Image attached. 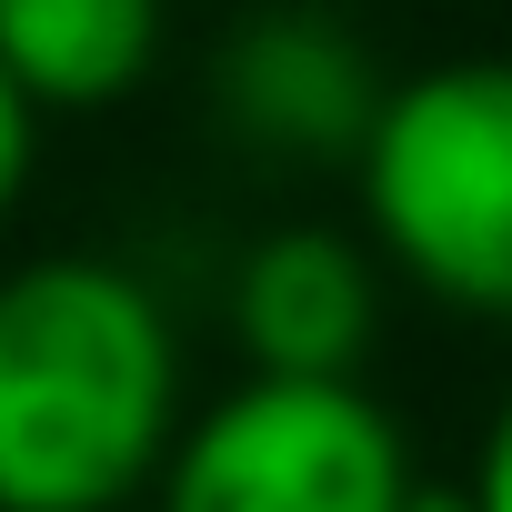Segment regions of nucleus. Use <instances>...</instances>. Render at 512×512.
Segmentation results:
<instances>
[{
  "mask_svg": "<svg viewBox=\"0 0 512 512\" xmlns=\"http://www.w3.org/2000/svg\"><path fill=\"white\" fill-rule=\"evenodd\" d=\"M392 81L332 11H262L211 61V111L231 141L272 161H362Z\"/></svg>",
  "mask_w": 512,
  "mask_h": 512,
  "instance_id": "4",
  "label": "nucleus"
},
{
  "mask_svg": "<svg viewBox=\"0 0 512 512\" xmlns=\"http://www.w3.org/2000/svg\"><path fill=\"white\" fill-rule=\"evenodd\" d=\"M382 322V272L352 231L282 221L231 272V332L262 382H352Z\"/></svg>",
  "mask_w": 512,
  "mask_h": 512,
  "instance_id": "5",
  "label": "nucleus"
},
{
  "mask_svg": "<svg viewBox=\"0 0 512 512\" xmlns=\"http://www.w3.org/2000/svg\"><path fill=\"white\" fill-rule=\"evenodd\" d=\"M352 171L372 251H392L402 282L512 322V61H432L392 81Z\"/></svg>",
  "mask_w": 512,
  "mask_h": 512,
  "instance_id": "2",
  "label": "nucleus"
},
{
  "mask_svg": "<svg viewBox=\"0 0 512 512\" xmlns=\"http://www.w3.org/2000/svg\"><path fill=\"white\" fill-rule=\"evenodd\" d=\"M402 512H482V492H472V482H412Z\"/></svg>",
  "mask_w": 512,
  "mask_h": 512,
  "instance_id": "9",
  "label": "nucleus"
},
{
  "mask_svg": "<svg viewBox=\"0 0 512 512\" xmlns=\"http://www.w3.org/2000/svg\"><path fill=\"white\" fill-rule=\"evenodd\" d=\"M31 151H41V111L21 101L11 71H0V221H11V201L31 191Z\"/></svg>",
  "mask_w": 512,
  "mask_h": 512,
  "instance_id": "7",
  "label": "nucleus"
},
{
  "mask_svg": "<svg viewBox=\"0 0 512 512\" xmlns=\"http://www.w3.org/2000/svg\"><path fill=\"white\" fill-rule=\"evenodd\" d=\"M181 452V342L141 272H0V512H121Z\"/></svg>",
  "mask_w": 512,
  "mask_h": 512,
  "instance_id": "1",
  "label": "nucleus"
},
{
  "mask_svg": "<svg viewBox=\"0 0 512 512\" xmlns=\"http://www.w3.org/2000/svg\"><path fill=\"white\" fill-rule=\"evenodd\" d=\"M412 462L362 382H262L181 422L161 512H402Z\"/></svg>",
  "mask_w": 512,
  "mask_h": 512,
  "instance_id": "3",
  "label": "nucleus"
},
{
  "mask_svg": "<svg viewBox=\"0 0 512 512\" xmlns=\"http://www.w3.org/2000/svg\"><path fill=\"white\" fill-rule=\"evenodd\" d=\"M472 492H482V512H512V402L492 412V432L472 452Z\"/></svg>",
  "mask_w": 512,
  "mask_h": 512,
  "instance_id": "8",
  "label": "nucleus"
},
{
  "mask_svg": "<svg viewBox=\"0 0 512 512\" xmlns=\"http://www.w3.org/2000/svg\"><path fill=\"white\" fill-rule=\"evenodd\" d=\"M161 61V0H0V71L31 111H111Z\"/></svg>",
  "mask_w": 512,
  "mask_h": 512,
  "instance_id": "6",
  "label": "nucleus"
}]
</instances>
